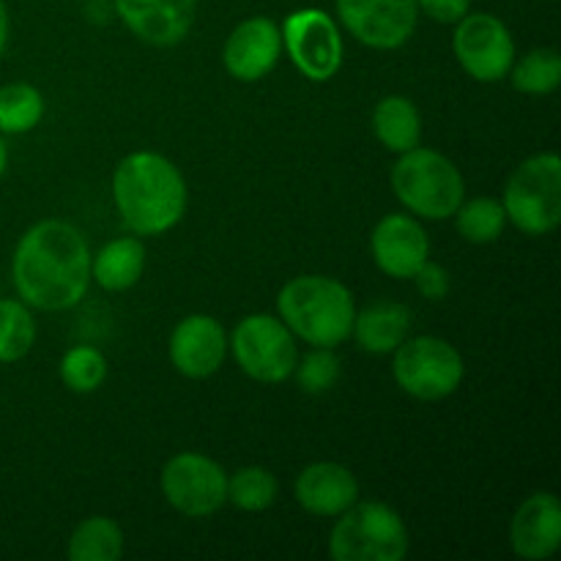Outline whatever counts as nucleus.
<instances>
[{"instance_id": "28", "label": "nucleus", "mask_w": 561, "mask_h": 561, "mask_svg": "<svg viewBox=\"0 0 561 561\" xmlns=\"http://www.w3.org/2000/svg\"><path fill=\"white\" fill-rule=\"evenodd\" d=\"M60 381L66 389L77 394H91L107 378V359L93 345H75L60 359Z\"/></svg>"}, {"instance_id": "8", "label": "nucleus", "mask_w": 561, "mask_h": 561, "mask_svg": "<svg viewBox=\"0 0 561 561\" xmlns=\"http://www.w3.org/2000/svg\"><path fill=\"white\" fill-rule=\"evenodd\" d=\"M233 348L236 365L257 383H283L294 376L299 362L296 337L283 318L268 312H252L236 323L228 340Z\"/></svg>"}, {"instance_id": "27", "label": "nucleus", "mask_w": 561, "mask_h": 561, "mask_svg": "<svg viewBox=\"0 0 561 561\" xmlns=\"http://www.w3.org/2000/svg\"><path fill=\"white\" fill-rule=\"evenodd\" d=\"M279 482L263 466H244L228 477V502L244 513H263L277 502Z\"/></svg>"}, {"instance_id": "18", "label": "nucleus", "mask_w": 561, "mask_h": 561, "mask_svg": "<svg viewBox=\"0 0 561 561\" xmlns=\"http://www.w3.org/2000/svg\"><path fill=\"white\" fill-rule=\"evenodd\" d=\"M294 493L305 513L316 518H337L351 504L359 502V480L343 463L323 460L301 469Z\"/></svg>"}, {"instance_id": "29", "label": "nucleus", "mask_w": 561, "mask_h": 561, "mask_svg": "<svg viewBox=\"0 0 561 561\" xmlns=\"http://www.w3.org/2000/svg\"><path fill=\"white\" fill-rule=\"evenodd\" d=\"M296 383L307 394H327L340 381V359L334 348H312L294 367Z\"/></svg>"}, {"instance_id": "9", "label": "nucleus", "mask_w": 561, "mask_h": 561, "mask_svg": "<svg viewBox=\"0 0 561 561\" xmlns=\"http://www.w3.org/2000/svg\"><path fill=\"white\" fill-rule=\"evenodd\" d=\"M159 488L175 513L208 518L228 502V471L203 453H179L164 463Z\"/></svg>"}, {"instance_id": "13", "label": "nucleus", "mask_w": 561, "mask_h": 561, "mask_svg": "<svg viewBox=\"0 0 561 561\" xmlns=\"http://www.w3.org/2000/svg\"><path fill=\"white\" fill-rule=\"evenodd\" d=\"M168 354L181 376L201 381V378L214 376L225 365L228 332H225L217 318L206 316V312H195V316H186L175 323L173 334H170Z\"/></svg>"}, {"instance_id": "23", "label": "nucleus", "mask_w": 561, "mask_h": 561, "mask_svg": "<svg viewBox=\"0 0 561 561\" xmlns=\"http://www.w3.org/2000/svg\"><path fill=\"white\" fill-rule=\"evenodd\" d=\"M44 118V96L31 82H9L0 88V131L25 135Z\"/></svg>"}, {"instance_id": "15", "label": "nucleus", "mask_w": 561, "mask_h": 561, "mask_svg": "<svg viewBox=\"0 0 561 561\" xmlns=\"http://www.w3.org/2000/svg\"><path fill=\"white\" fill-rule=\"evenodd\" d=\"M370 252L387 277L411 279L431 257V239L425 228L409 214H387L370 233Z\"/></svg>"}, {"instance_id": "24", "label": "nucleus", "mask_w": 561, "mask_h": 561, "mask_svg": "<svg viewBox=\"0 0 561 561\" xmlns=\"http://www.w3.org/2000/svg\"><path fill=\"white\" fill-rule=\"evenodd\" d=\"M36 343V321L22 299H0V365H11L31 354Z\"/></svg>"}, {"instance_id": "1", "label": "nucleus", "mask_w": 561, "mask_h": 561, "mask_svg": "<svg viewBox=\"0 0 561 561\" xmlns=\"http://www.w3.org/2000/svg\"><path fill=\"white\" fill-rule=\"evenodd\" d=\"M11 279L16 296L33 310H71L91 285V250L85 236L64 219L36 222L16 241Z\"/></svg>"}, {"instance_id": "19", "label": "nucleus", "mask_w": 561, "mask_h": 561, "mask_svg": "<svg viewBox=\"0 0 561 561\" xmlns=\"http://www.w3.org/2000/svg\"><path fill=\"white\" fill-rule=\"evenodd\" d=\"M411 332V310L400 301H373L354 316V329L362 351L367 354H392Z\"/></svg>"}, {"instance_id": "30", "label": "nucleus", "mask_w": 561, "mask_h": 561, "mask_svg": "<svg viewBox=\"0 0 561 561\" xmlns=\"http://www.w3.org/2000/svg\"><path fill=\"white\" fill-rule=\"evenodd\" d=\"M416 283V290H420L425 299H444V296L449 294V274L447 268L438 266V263H433L431 257H427L425 263H422L420 268H416V274L411 277Z\"/></svg>"}, {"instance_id": "25", "label": "nucleus", "mask_w": 561, "mask_h": 561, "mask_svg": "<svg viewBox=\"0 0 561 561\" xmlns=\"http://www.w3.org/2000/svg\"><path fill=\"white\" fill-rule=\"evenodd\" d=\"M453 217L458 233L471 244H491L507 228V214L496 197H474V201L463 197Z\"/></svg>"}, {"instance_id": "10", "label": "nucleus", "mask_w": 561, "mask_h": 561, "mask_svg": "<svg viewBox=\"0 0 561 561\" xmlns=\"http://www.w3.org/2000/svg\"><path fill=\"white\" fill-rule=\"evenodd\" d=\"M283 47L288 49L296 69L312 82H327L343 66V33L337 22L321 9H299L285 16Z\"/></svg>"}, {"instance_id": "6", "label": "nucleus", "mask_w": 561, "mask_h": 561, "mask_svg": "<svg viewBox=\"0 0 561 561\" xmlns=\"http://www.w3.org/2000/svg\"><path fill=\"white\" fill-rule=\"evenodd\" d=\"M507 222L526 236H548L561 222V159L546 151L524 159L507 179L502 197Z\"/></svg>"}, {"instance_id": "3", "label": "nucleus", "mask_w": 561, "mask_h": 561, "mask_svg": "<svg viewBox=\"0 0 561 561\" xmlns=\"http://www.w3.org/2000/svg\"><path fill=\"white\" fill-rule=\"evenodd\" d=\"M277 312L294 337L312 348H337L354 329V294L340 279L323 274H305L283 285Z\"/></svg>"}, {"instance_id": "31", "label": "nucleus", "mask_w": 561, "mask_h": 561, "mask_svg": "<svg viewBox=\"0 0 561 561\" xmlns=\"http://www.w3.org/2000/svg\"><path fill=\"white\" fill-rule=\"evenodd\" d=\"M416 9L442 25H455L471 11V0H416Z\"/></svg>"}, {"instance_id": "12", "label": "nucleus", "mask_w": 561, "mask_h": 561, "mask_svg": "<svg viewBox=\"0 0 561 561\" xmlns=\"http://www.w3.org/2000/svg\"><path fill=\"white\" fill-rule=\"evenodd\" d=\"M345 31L370 49H398L414 36L416 0H337Z\"/></svg>"}, {"instance_id": "7", "label": "nucleus", "mask_w": 561, "mask_h": 561, "mask_svg": "<svg viewBox=\"0 0 561 561\" xmlns=\"http://www.w3.org/2000/svg\"><path fill=\"white\" fill-rule=\"evenodd\" d=\"M392 376L405 394L425 403L449 398L463 381V356L444 337H405L392 351Z\"/></svg>"}, {"instance_id": "17", "label": "nucleus", "mask_w": 561, "mask_h": 561, "mask_svg": "<svg viewBox=\"0 0 561 561\" xmlns=\"http://www.w3.org/2000/svg\"><path fill=\"white\" fill-rule=\"evenodd\" d=\"M510 546L520 559H551L561 546V502L551 491L531 493L513 515Z\"/></svg>"}, {"instance_id": "32", "label": "nucleus", "mask_w": 561, "mask_h": 561, "mask_svg": "<svg viewBox=\"0 0 561 561\" xmlns=\"http://www.w3.org/2000/svg\"><path fill=\"white\" fill-rule=\"evenodd\" d=\"M5 42H9V11H5L3 0H0V55H3Z\"/></svg>"}, {"instance_id": "4", "label": "nucleus", "mask_w": 561, "mask_h": 561, "mask_svg": "<svg viewBox=\"0 0 561 561\" xmlns=\"http://www.w3.org/2000/svg\"><path fill=\"white\" fill-rule=\"evenodd\" d=\"M394 197L422 219H449L466 197V181L453 159L433 148H411L400 153L392 175Z\"/></svg>"}, {"instance_id": "33", "label": "nucleus", "mask_w": 561, "mask_h": 561, "mask_svg": "<svg viewBox=\"0 0 561 561\" xmlns=\"http://www.w3.org/2000/svg\"><path fill=\"white\" fill-rule=\"evenodd\" d=\"M5 168H9V148H5L3 137H0V179H3Z\"/></svg>"}, {"instance_id": "5", "label": "nucleus", "mask_w": 561, "mask_h": 561, "mask_svg": "<svg viewBox=\"0 0 561 561\" xmlns=\"http://www.w3.org/2000/svg\"><path fill=\"white\" fill-rule=\"evenodd\" d=\"M409 548V526L383 502L351 504L329 535V557L334 561H403Z\"/></svg>"}, {"instance_id": "14", "label": "nucleus", "mask_w": 561, "mask_h": 561, "mask_svg": "<svg viewBox=\"0 0 561 561\" xmlns=\"http://www.w3.org/2000/svg\"><path fill=\"white\" fill-rule=\"evenodd\" d=\"M283 53V33L268 16H252L233 27L222 47V64L233 80L257 82L272 75Z\"/></svg>"}, {"instance_id": "16", "label": "nucleus", "mask_w": 561, "mask_h": 561, "mask_svg": "<svg viewBox=\"0 0 561 561\" xmlns=\"http://www.w3.org/2000/svg\"><path fill=\"white\" fill-rule=\"evenodd\" d=\"M124 25L151 47H175L195 22V0H113Z\"/></svg>"}, {"instance_id": "26", "label": "nucleus", "mask_w": 561, "mask_h": 561, "mask_svg": "<svg viewBox=\"0 0 561 561\" xmlns=\"http://www.w3.org/2000/svg\"><path fill=\"white\" fill-rule=\"evenodd\" d=\"M513 88L529 96H546L561 85V55L553 47H540L515 60L510 69Z\"/></svg>"}, {"instance_id": "20", "label": "nucleus", "mask_w": 561, "mask_h": 561, "mask_svg": "<svg viewBox=\"0 0 561 561\" xmlns=\"http://www.w3.org/2000/svg\"><path fill=\"white\" fill-rule=\"evenodd\" d=\"M146 272V247L137 236H121L107 241L96 255H91V279H96L99 288L110 294L129 290L140 283Z\"/></svg>"}, {"instance_id": "22", "label": "nucleus", "mask_w": 561, "mask_h": 561, "mask_svg": "<svg viewBox=\"0 0 561 561\" xmlns=\"http://www.w3.org/2000/svg\"><path fill=\"white\" fill-rule=\"evenodd\" d=\"M66 557L69 561H118L124 557V531L113 518L91 515L75 526Z\"/></svg>"}, {"instance_id": "11", "label": "nucleus", "mask_w": 561, "mask_h": 561, "mask_svg": "<svg viewBox=\"0 0 561 561\" xmlns=\"http://www.w3.org/2000/svg\"><path fill=\"white\" fill-rule=\"evenodd\" d=\"M453 49L458 64L477 82H499L515 64V42L499 16L474 11L455 22Z\"/></svg>"}, {"instance_id": "21", "label": "nucleus", "mask_w": 561, "mask_h": 561, "mask_svg": "<svg viewBox=\"0 0 561 561\" xmlns=\"http://www.w3.org/2000/svg\"><path fill=\"white\" fill-rule=\"evenodd\" d=\"M373 131L378 142L392 153H405L420 146L422 115L409 96H383L373 110Z\"/></svg>"}, {"instance_id": "2", "label": "nucleus", "mask_w": 561, "mask_h": 561, "mask_svg": "<svg viewBox=\"0 0 561 561\" xmlns=\"http://www.w3.org/2000/svg\"><path fill=\"white\" fill-rule=\"evenodd\" d=\"M113 203L131 233L162 236L184 219L190 190L184 173L168 157L135 151L115 164Z\"/></svg>"}]
</instances>
